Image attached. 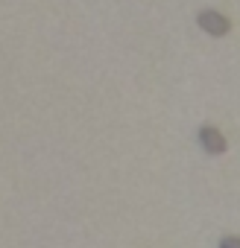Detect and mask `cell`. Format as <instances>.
Here are the masks:
<instances>
[{
    "label": "cell",
    "mask_w": 240,
    "mask_h": 248,
    "mask_svg": "<svg viewBox=\"0 0 240 248\" xmlns=\"http://www.w3.org/2000/svg\"><path fill=\"white\" fill-rule=\"evenodd\" d=\"M196 21H199V27H202L208 35H214V38H223V35H228V30H231L228 18H223V15L214 12V9H202Z\"/></svg>",
    "instance_id": "cell-1"
},
{
    "label": "cell",
    "mask_w": 240,
    "mask_h": 248,
    "mask_svg": "<svg viewBox=\"0 0 240 248\" xmlns=\"http://www.w3.org/2000/svg\"><path fill=\"white\" fill-rule=\"evenodd\" d=\"M199 143H202V149L211 152V155H223V152H225V138H223L214 126H202V129H199Z\"/></svg>",
    "instance_id": "cell-2"
},
{
    "label": "cell",
    "mask_w": 240,
    "mask_h": 248,
    "mask_svg": "<svg viewBox=\"0 0 240 248\" xmlns=\"http://www.w3.org/2000/svg\"><path fill=\"white\" fill-rule=\"evenodd\" d=\"M220 248H240V236H223Z\"/></svg>",
    "instance_id": "cell-3"
}]
</instances>
